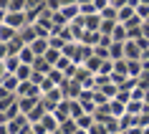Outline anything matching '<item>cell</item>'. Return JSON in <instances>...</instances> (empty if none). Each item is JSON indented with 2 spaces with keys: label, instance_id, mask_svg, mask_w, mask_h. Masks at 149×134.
<instances>
[{
  "label": "cell",
  "instance_id": "obj_14",
  "mask_svg": "<svg viewBox=\"0 0 149 134\" xmlns=\"http://www.w3.org/2000/svg\"><path fill=\"white\" fill-rule=\"evenodd\" d=\"M23 134H38V132H36V129L31 126V129H28V132H23Z\"/></svg>",
  "mask_w": 149,
  "mask_h": 134
},
{
  "label": "cell",
  "instance_id": "obj_4",
  "mask_svg": "<svg viewBox=\"0 0 149 134\" xmlns=\"http://www.w3.org/2000/svg\"><path fill=\"white\" fill-rule=\"evenodd\" d=\"M20 66H23L20 56H3V71L5 73H18Z\"/></svg>",
  "mask_w": 149,
  "mask_h": 134
},
{
  "label": "cell",
  "instance_id": "obj_5",
  "mask_svg": "<svg viewBox=\"0 0 149 134\" xmlns=\"http://www.w3.org/2000/svg\"><path fill=\"white\" fill-rule=\"evenodd\" d=\"M18 33H20V38H23L28 46H31L33 40H38V38H40V36H38V28H36V23H28L23 31H18Z\"/></svg>",
  "mask_w": 149,
  "mask_h": 134
},
{
  "label": "cell",
  "instance_id": "obj_2",
  "mask_svg": "<svg viewBox=\"0 0 149 134\" xmlns=\"http://www.w3.org/2000/svg\"><path fill=\"white\" fill-rule=\"evenodd\" d=\"M23 81L18 79V73H5L3 71V79H0V89L3 91H18Z\"/></svg>",
  "mask_w": 149,
  "mask_h": 134
},
{
  "label": "cell",
  "instance_id": "obj_12",
  "mask_svg": "<svg viewBox=\"0 0 149 134\" xmlns=\"http://www.w3.org/2000/svg\"><path fill=\"white\" fill-rule=\"evenodd\" d=\"M18 56H20V61H23V63H31V66L36 63V58H38V56H36V51H33L31 46H25V48H23V51H20Z\"/></svg>",
  "mask_w": 149,
  "mask_h": 134
},
{
  "label": "cell",
  "instance_id": "obj_8",
  "mask_svg": "<svg viewBox=\"0 0 149 134\" xmlns=\"http://www.w3.org/2000/svg\"><path fill=\"white\" fill-rule=\"evenodd\" d=\"M31 48L36 51V56H46V51L51 48V43H48V38H38V40H33Z\"/></svg>",
  "mask_w": 149,
  "mask_h": 134
},
{
  "label": "cell",
  "instance_id": "obj_9",
  "mask_svg": "<svg viewBox=\"0 0 149 134\" xmlns=\"http://www.w3.org/2000/svg\"><path fill=\"white\" fill-rule=\"evenodd\" d=\"M61 132L63 134H79V121L71 117V119H66V121H61Z\"/></svg>",
  "mask_w": 149,
  "mask_h": 134
},
{
  "label": "cell",
  "instance_id": "obj_3",
  "mask_svg": "<svg viewBox=\"0 0 149 134\" xmlns=\"http://www.w3.org/2000/svg\"><path fill=\"white\" fill-rule=\"evenodd\" d=\"M15 94L20 96V99H23V96H43V89H40L38 84H33V81H23Z\"/></svg>",
  "mask_w": 149,
  "mask_h": 134
},
{
  "label": "cell",
  "instance_id": "obj_15",
  "mask_svg": "<svg viewBox=\"0 0 149 134\" xmlns=\"http://www.w3.org/2000/svg\"><path fill=\"white\" fill-rule=\"evenodd\" d=\"M53 134H63V132H61V129H58V132H53Z\"/></svg>",
  "mask_w": 149,
  "mask_h": 134
},
{
  "label": "cell",
  "instance_id": "obj_7",
  "mask_svg": "<svg viewBox=\"0 0 149 134\" xmlns=\"http://www.w3.org/2000/svg\"><path fill=\"white\" fill-rule=\"evenodd\" d=\"M0 114H3V121H13V119H18L23 111H20V104H13V106H8V109H3Z\"/></svg>",
  "mask_w": 149,
  "mask_h": 134
},
{
  "label": "cell",
  "instance_id": "obj_13",
  "mask_svg": "<svg viewBox=\"0 0 149 134\" xmlns=\"http://www.w3.org/2000/svg\"><path fill=\"white\" fill-rule=\"evenodd\" d=\"M18 10H28V0H8V13H18Z\"/></svg>",
  "mask_w": 149,
  "mask_h": 134
},
{
  "label": "cell",
  "instance_id": "obj_6",
  "mask_svg": "<svg viewBox=\"0 0 149 134\" xmlns=\"http://www.w3.org/2000/svg\"><path fill=\"white\" fill-rule=\"evenodd\" d=\"M104 61H106V58H99L96 53H91L86 61H84V66H86L91 73H99V71H101V66H104Z\"/></svg>",
  "mask_w": 149,
  "mask_h": 134
},
{
  "label": "cell",
  "instance_id": "obj_11",
  "mask_svg": "<svg viewBox=\"0 0 149 134\" xmlns=\"http://www.w3.org/2000/svg\"><path fill=\"white\" fill-rule=\"evenodd\" d=\"M18 36V31L15 28H10V25H5L3 23V28H0V43H8V40H13Z\"/></svg>",
  "mask_w": 149,
  "mask_h": 134
},
{
  "label": "cell",
  "instance_id": "obj_10",
  "mask_svg": "<svg viewBox=\"0 0 149 134\" xmlns=\"http://www.w3.org/2000/svg\"><path fill=\"white\" fill-rule=\"evenodd\" d=\"M76 121H79V129L88 132V129H91V126L96 124V117H94V114H84V117H79Z\"/></svg>",
  "mask_w": 149,
  "mask_h": 134
},
{
  "label": "cell",
  "instance_id": "obj_1",
  "mask_svg": "<svg viewBox=\"0 0 149 134\" xmlns=\"http://www.w3.org/2000/svg\"><path fill=\"white\" fill-rule=\"evenodd\" d=\"M3 23L10 25V28H15V31H23L25 25H28V13H25V10H18V13H5V15H3Z\"/></svg>",
  "mask_w": 149,
  "mask_h": 134
}]
</instances>
